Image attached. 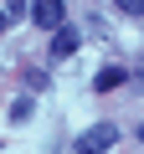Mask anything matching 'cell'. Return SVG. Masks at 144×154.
Returning a JSON list of instances; mask_svg holds the SVG:
<instances>
[{
    "label": "cell",
    "instance_id": "52a82bcc",
    "mask_svg": "<svg viewBox=\"0 0 144 154\" xmlns=\"http://www.w3.org/2000/svg\"><path fill=\"white\" fill-rule=\"evenodd\" d=\"M118 11H129V16H144V0H118Z\"/></svg>",
    "mask_w": 144,
    "mask_h": 154
},
{
    "label": "cell",
    "instance_id": "5b68a950",
    "mask_svg": "<svg viewBox=\"0 0 144 154\" xmlns=\"http://www.w3.org/2000/svg\"><path fill=\"white\" fill-rule=\"evenodd\" d=\"M31 11V0H5V5H0V16H5V26H16L21 16Z\"/></svg>",
    "mask_w": 144,
    "mask_h": 154
},
{
    "label": "cell",
    "instance_id": "ba28073f",
    "mask_svg": "<svg viewBox=\"0 0 144 154\" xmlns=\"http://www.w3.org/2000/svg\"><path fill=\"white\" fill-rule=\"evenodd\" d=\"M0 31H5V16H0Z\"/></svg>",
    "mask_w": 144,
    "mask_h": 154
},
{
    "label": "cell",
    "instance_id": "3957f363",
    "mask_svg": "<svg viewBox=\"0 0 144 154\" xmlns=\"http://www.w3.org/2000/svg\"><path fill=\"white\" fill-rule=\"evenodd\" d=\"M77 41H83V36L72 31V26H57V31H52V57H72Z\"/></svg>",
    "mask_w": 144,
    "mask_h": 154
},
{
    "label": "cell",
    "instance_id": "277c9868",
    "mask_svg": "<svg viewBox=\"0 0 144 154\" xmlns=\"http://www.w3.org/2000/svg\"><path fill=\"white\" fill-rule=\"evenodd\" d=\"M124 82H129V72H124V67H108V72H98L93 88H98V93H113V88H124Z\"/></svg>",
    "mask_w": 144,
    "mask_h": 154
},
{
    "label": "cell",
    "instance_id": "7a4b0ae2",
    "mask_svg": "<svg viewBox=\"0 0 144 154\" xmlns=\"http://www.w3.org/2000/svg\"><path fill=\"white\" fill-rule=\"evenodd\" d=\"M41 31H57V26H67V5L62 0H31V11H26Z\"/></svg>",
    "mask_w": 144,
    "mask_h": 154
},
{
    "label": "cell",
    "instance_id": "6da1fadb",
    "mask_svg": "<svg viewBox=\"0 0 144 154\" xmlns=\"http://www.w3.org/2000/svg\"><path fill=\"white\" fill-rule=\"evenodd\" d=\"M113 144H118V128H113V123H93V128L77 139V154H108Z\"/></svg>",
    "mask_w": 144,
    "mask_h": 154
},
{
    "label": "cell",
    "instance_id": "9c48e42d",
    "mask_svg": "<svg viewBox=\"0 0 144 154\" xmlns=\"http://www.w3.org/2000/svg\"><path fill=\"white\" fill-rule=\"evenodd\" d=\"M139 139H144V128H139Z\"/></svg>",
    "mask_w": 144,
    "mask_h": 154
},
{
    "label": "cell",
    "instance_id": "8992f818",
    "mask_svg": "<svg viewBox=\"0 0 144 154\" xmlns=\"http://www.w3.org/2000/svg\"><path fill=\"white\" fill-rule=\"evenodd\" d=\"M11 118L26 123V118H31V98H16V103H11Z\"/></svg>",
    "mask_w": 144,
    "mask_h": 154
}]
</instances>
